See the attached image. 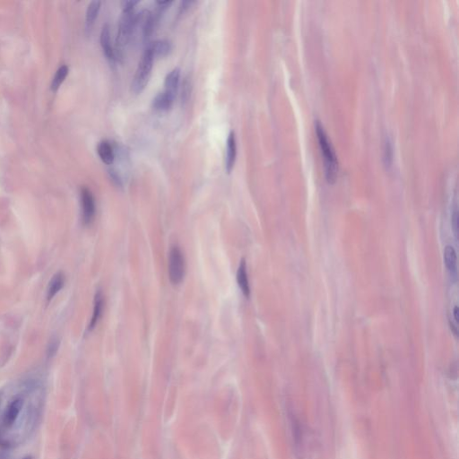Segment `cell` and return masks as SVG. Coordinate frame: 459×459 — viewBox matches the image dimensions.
<instances>
[{
    "label": "cell",
    "mask_w": 459,
    "mask_h": 459,
    "mask_svg": "<svg viewBox=\"0 0 459 459\" xmlns=\"http://www.w3.org/2000/svg\"><path fill=\"white\" fill-rule=\"evenodd\" d=\"M317 138L318 140V144L320 147L321 154L324 159L325 174L326 181L329 184L335 183L338 173V162L335 150L331 144L329 139L327 138L325 129L319 121L317 120L315 123Z\"/></svg>",
    "instance_id": "6da1fadb"
},
{
    "label": "cell",
    "mask_w": 459,
    "mask_h": 459,
    "mask_svg": "<svg viewBox=\"0 0 459 459\" xmlns=\"http://www.w3.org/2000/svg\"><path fill=\"white\" fill-rule=\"evenodd\" d=\"M153 54L146 48L141 60L139 61L138 69L132 82V91L135 94H140L148 84L153 66Z\"/></svg>",
    "instance_id": "7a4b0ae2"
},
{
    "label": "cell",
    "mask_w": 459,
    "mask_h": 459,
    "mask_svg": "<svg viewBox=\"0 0 459 459\" xmlns=\"http://www.w3.org/2000/svg\"><path fill=\"white\" fill-rule=\"evenodd\" d=\"M155 22L156 16L149 10L141 11L138 15H135L132 39L134 38L142 42L148 40L150 35L153 33Z\"/></svg>",
    "instance_id": "3957f363"
},
{
    "label": "cell",
    "mask_w": 459,
    "mask_h": 459,
    "mask_svg": "<svg viewBox=\"0 0 459 459\" xmlns=\"http://www.w3.org/2000/svg\"><path fill=\"white\" fill-rule=\"evenodd\" d=\"M168 262L170 281L173 284L178 285L183 281L185 276V258L181 249L178 246H173L171 248Z\"/></svg>",
    "instance_id": "277c9868"
},
{
    "label": "cell",
    "mask_w": 459,
    "mask_h": 459,
    "mask_svg": "<svg viewBox=\"0 0 459 459\" xmlns=\"http://www.w3.org/2000/svg\"><path fill=\"white\" fill-rule=\"evenodd\" d=\"M134 11H123L119 21V30L116 39V47L119 53H122L127 45L132 39L133 35Z\"/></svg>",
    "instance_id": "5b68a950"
},
{
    "label": "cell",
    "mask_w": 459,
    "mask_h": 459,
    "mask_svg": "<svg viewBox=\"0 0 459 459\" xmlns=\"http://www.w3.org/2000/svg\"><path fill=\"white\" fill-rule=\"evenodd\" d=\"M81 207L83 223L84 225H89L94 221L96 207L94 195L87 188L81 189Z\"/></svg>",
    "instance_id": "8992f818"
},
{
    "label": "cell",
    "mask_w": 459,
    "mask_h": 459,
    "mask_svg": "<svg viewBox=\"0 0 459 459\" xmlns=\"http://www.w3.org/2000/svg\"><path fill=\"white\" fill-rule=\"evenodd\" d=\"M24 406V400L22 397H15L12 400L9 405L6 406L3 415V424L6 428H11L18 419L21 411Z\"/></svg>",
    "instance_id": "52a82bcc"
},
{
    "label": "cell",
    "mask_w": 459,
    "mask_h": 459,
    "mask_svg": "<svg viewBox=\"0 0 459 459\" xmlns=\"http://www.w3.org/2000/svg\"><path fill=\"white\" fill-rule=\"evenodd\" d=\"M236 140H235V134L233 131L229 134L227 139V145H226V155H225V169L228 173H232L235 160H236Z\"/></svg>",
    "instance_id": "ba28073f"
},
{
    "label": "cell",
    "mask_w": 459,
    "mask_h": 459,
    "mask_svg": "<svg viewBox=\"0 0 459 459\" xmlns=\"http://www.w3.org/2000/svg\"><path fill=\"white\" fill-rule=\"evenodd\" d=\"M147 49L151 51L154 59L163 58L171 52L173 49V45L170 40H158L149 43Z\"/></svg>",
    "instance_id": "9c48e42d"
},
{
    "label": "cell",
    "mask_w": 459,
    "mask_h": 459,
    "mask_svg": "<svg viewBox=\"0 0 459 459\" xmlns=\"http://www.w3.org/2000/svg\"><path fill=\"white\" fill-rule=\"evenodd\" d=\"M175 96V94H171L167 91H163V93L157 94L156 97L153 99V108L159 111L169 110L173 106Z\"/></svg>",
    "instance_id": "30bf717a"
},
{
    "label": "cell",
    "mask_w": 459,
    "mask_h": 459,
    "mask_svg": "<svg viewBox=\"0 0 459 459\" xmlns=\"http://www.w3.org/2000/svg\"><path fill=\"white\" fill-rule=\"evenodd\" d=\"M237 282L239 286L242 290L243 295L248 298L250 294L248 278H247V266L245 259H242L237 271Z\"/></svg>",
    "instance_id": "8fae6325"
},
{
    "label": "cell",
    "mask_w": 459,
    "mask_h": 459,
    "mask_svg": "<svg viewBox=\"0 0 459 459\" xmlns=\"http://www.w3.org/2000/svg\"><path fill=\"white\" fill-rule=\"evenodd\" d=\"M101 45L104 50V54L109 60H115V51H114L111 40H110V31L109 25H105L103 27L101 33Z\"/></svg>",
    "instance_id": "7c38bea8"
},
{
    "label": "cell",
    "mask_w": 459,
    "mask_h": 459,
    "mask_svg": "<svg viewBox=\"0 0 459 459\" xmlns=\"http://www.w3.org/2000/svg\"><path fill=\"white\" fill-rule=\"evenodd\" d=\"M104 296L102 291H99L96 292L95 297H94V312H93V317L92 319L90 321L89 327L88 330L92 331L94 329L95 326L97 325L98 321L100 320L102 314H103V310H104Z\"/></svg>",
    "instance_id": "4fadbf2b"
},
{
    "label": "cell",
    "mask_w": 459,
    "mask_h": 459,
    "mask_svg": "<svg viewBox=\"0 0 459 459\" xmlns=\"http://www.w3.org/2000/svg\"><path fill=\"white\" fill-rule=\"evenodd\" d=\"M65 277L62 273H57L52 279L50 280L48 291H47V299L50 301L54 298L64 287Z\"/></svg>",
    "instance_id": "5bb4252c"
},
{
    "label": "cell",
    "mask_w": 459,
    "mask_h": 459,
    "mask_svg": "<svg viewBox=\"0 0 459 459\" xmlns=\"http://www.w3.org/2000/svg\"><path fill=\"white\" fill-rule=\"evenodd\" d=\"M179 79H180V70L178 68H176L167 74L165 82H164V86H165L164 91H167L169 93L176 95V92H177L178 84H179Z\"/></svg>",
    "instance_id": "9a60e30c"
},
{
    "label": "cell",
    "mask_w": 459,
    "mask_h": 459,
    "mask_svg": "<svg viewBox=\"0 0 459 459\" xmlns=\"http://www.w3.org/2000/svg\"><path fill=\"white\" fill-rule=\"evenodd\" d=\"M97 152L99 154L100 158L104 163L110 165L114 162V151L111 144L107 141H103L98 144Z\"/></svg>",
    "instance_id": "2e32d148"
},
{
    "label": "cell",
    "mask_w": 459,
    "mask_h": 459,
    "mask_svg": "<svg viewBox=\"0 0 459 459\" xmlns=\"http://www.w3.org/2000/svg\"><path fill=\"white\" fill-rule=\"evenodd\" d=\"M444 259L446 267L449 269V271L452 275H456L458 268V258L454 247L451 246L446 247L444 250Z\"/></svg>",
    "instance_id": "e0dca14e"
},
{
    "label": "cell",
    "mask_w": 459,
    "mask_h": 459,
    "mask_svg": "<svg viewBox=\"0 0 459 459\" xmlns=\"http://www.w3.org/2000/svg\"><path fill=\"white\" fill-rule=\"evenodd\" d=\"M100 8H101V2L97 0L92 1L88 5V8L86 11V16H85V24H86L87 29H90L92 25H94V21L96 20L99 14Z\"/></svg>",
    "instance_id": "ac0fdd59"
},
{
    "label": "cell",
    "mask_w": 459,
    "mask_h": 459,
    "mask_svg": "<svg viewBox=\"0 0 459 459\" xmlns=\"http://www.w3.org/2000/svg\"><path fill=\"white\" fill-rule=\"evenodd\" d=\"M68 74H69L68 66H66V65L61 66L60 69L57 70V72L55 74L54 78H53L52 84H51V89L53 90V91L59 89L60 84L63 83V81L67 77Z\"/></svg>",
    "instance_id": "d6986e66"
},
{
    "label": "cell",
    "mask_w": 459,
    "mask_h": 459,
    "mask_svg": "<svg viewBox=\"0 0 459 459\" xmlns=\"http://www.w3.org/2000/svg\"><path fill=\"white\" fill-rule=\"evenodd\" d=\"M139 3L137 0H126L121 3L123 11H134L135 5Z\"/></svg>",
    "instance_id": "ffe728a7"
},
{
    "label": "cell",
    "mask_w": 459,
    "mask_h": 459,
    "mask_svg": "<svg viewBox=\"0 0 459 459\" xmlns=\"http://www.w3.org/2000/svg\"><path fill=\"white\" fill-rule=\"evenodd\" d=\"M189 94H190V84H189L188 80H186L183 83L182 102H187L188 101Z\"/></svg>",
    "instance_id": "44dd1931"
},
{
    "label": "cell",
    "mask_w": 459,
    "mask_h": 459,
    "mask_svg": "<svg viewBox=\"0 0 459 459\" xmlns=\"http://www.w3.org/2000/svg\"><path fill=\"white\" fill-rule=\"evenodd\" d=\"M109 176H110V178L112 179L114 184H116L118 187H121L122 186V181L121 179L119 178V174L116 173L113 170L109 171Z\"/></svg>",
    "instance_id": "7402d4cb"
},
{
    "label": "cell",
    "mask_w": 459,
    "mask_h": 459,
    "mask_svg": "<svg viewBox=\"0 0 459 459\" xmlns=\"http://www.w3.org/2000/svg\"><path fill=\"white\" fill-rule=\"evenodd\" d=\"M194 1H182L179 5V15H182L194 4Z\"/></svg>",
    "instance_id": "603a6c76"
},
{
    "label": "cell",
    "mask_w": 459,
    "mask_h": 459,
    "mask_svg": "<svg viewBox=\"0 0 459 459\" xmlns=\"http://www.w3.org/2000/svg\"><path fill=\"white\" fill-rule=\"evenodd\" d=\"M452 224L454 228L455 233L456 235H458L459 234V214L457 211H455L454 214L452 215Z\"/></svg>",
    "instance_id": "cb8c5ba5"
},
{
    "label": "cell",
    "mask_w": 459,
    "mask_h": 459,
    "mask_svg": "<svg viewBox=\"0 0 459 459\" xmlns=\"http://www.w3.org/2000/svg\"><path fill=\"white\" fill-rule=\"evenodd\" d=\"M0 459H12V456L9 452L2 451L0 452Z\"/></svg>",
    "instance_id": "d4e9b609"
},
{
    "label": "cell",
    "mask_w": 459,
    "mask_h": 459,
    "mask_svg": "<svg viewBox=\"0 0 459 459\" xmlns=\"http://www.w3.org/2000/svg\"><path fill=\"white\" fill-rule=\"evenodd\" d=\"M454 317L455 319L457 322H459V307L456 306L454 309Z\"/></svg>",
    "instance_id": "484cf974"
},
{
    "label": "cell",
    "mask_w": 459,
    "mask_h": 459,
    "mask_svg": "<svg viewBox=\"0 0 459 459\" xmlns=\"http://www.w3.org/2000/svg\"><path fill=\"white\" fill-rule=\"evenodd\" d=\"M23 459H34L33 457L31 455H28V456H25V458H23Z\"/></svg>",
    "instance_id": "4316f807"
}]
</instances>
